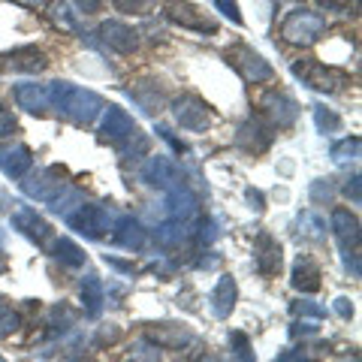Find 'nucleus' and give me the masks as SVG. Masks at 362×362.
<instances>
[{"label":"nucleus","mask_w":362,"mask_h":362,"mask_svg":"<svg viewBox=\"0 0 362 362\" xmlns=\"http://www.w3.org/2000/svg\"><path fill=\"white\" fill-rule=\"evenodd\" d=\"M52 90V106L61 109L66 118H73L76 124H90L100 112H103V100H100L94 90L85 88H73L70 82H49Z\"/></svg>","instance_id":"nucleus-1"},{"label":"nucleus","mask_w":362,"mask_h":362,"mask_svg":"<svg viewBox=\"0 0 362 362\" xmlns=\"http://www.w3.org/2000/svg\"><path fill=\"white\" fill-rule=\"evenodd\" d=\"M326 30V21L311 13V9H293L281 25V37L293 45H311L320 40V33Z\"/></svg>","instance_id":"nucleus-2"},{"label":"nucleus","mask_w":362,"mask_h":362,"mask_svg":"<svg viewBox=\"0 0 362 362\" xmlns=\"http://www.w3.org/2000/svg\"><path fill=\"white\" fill-rule=\"evenodd\" d=\"M226 61H230L235 70H239V76L245 78V82H251V85L269 82V78L275 76L272 73V64L259 52H254L251 45H233V49L226 52Z\"/></svg>","instance_id":"nucleus-3"},{"label":"nucleus","mask_w":362,"mask_h":362,"mask_svg":"<svg viewBox=\"0 0 362 362\" xmlns=\"http://www.w3.org/2000/svg\"><path fill=\"white\" fill-rule=\"evenodd\" d=\"M66 223H70V230L88 235V239H103L112 230V214L103 206H85V202H78L76 211H66Z\"/></svg>","instance_id":"nucleus-4"},{"label":"nucleus","mask_w":362,"mask_h":362,"mask_svg":"<svg viewBox=\"0 0 362 362\" xmlns=\"http://www.w3.org/2000/svg\"><path fill=\"white\" fill-rule=\"evenodd\" d=\"M64 187H66V173H64L61 166L40 169V173H33V175H28L25 181H21V190H25V197L40 199V202H52Z\"/></svg>","instance_id":"nucleus-5"},{"label":"nucleus","mask_w":362,"mask_h":362,"mask_svg":"<svg viewBox=\"0 0 362 362\" xmlns=\"http://www.w3.org/2000/svg\"><path fill=\"white\" fill-rule=\"evenodd\" d=\"M173 115H175V121H178L185 130L202 133V130L209 127V106L202 103L199 97H194V94L175 97V100H173Z\"/></svg>","instance_id":"nucleus-6"},{"label":"nucleus","mask_w":362,"mask_h":362,"mask_svg":"<svg viewBox=\"0 0 362 362\" xmlns=\"http://www.w3.org/2000/svg\"><path fill=\"white\" fill-rule=\"evenodd\" d=\"M163 16H166V21H173V25H181L187 30H199V33H206V30L211 33L214 28H218V21H214L211 16H206L194 4H178V0L163 6Z\"/></svg>","instance_id":"nucleus-7"},{"label":"nucleus","mask_w":362,"mask_h":362,"mask_svg":"<svg viewBox=\"0 0 362 362\" xmlns=\"http://www.w3.org/2000/svg\"><path fill=\"white\" fill-rule=\"evenodd\" d=\"M166 211H169V221L175 223H185V221H197L199 214V199L197 194L190 190L187 185H178L169 187V197H166Z\"/></svg>","instance_id":"nucleus-8"},{"label":"nucleus","mask_w":362,"mask_h":362,"mask_svg":"<svg viewBox=\"0 0 362 362\" xmlns=\"http://www.w3.org/2000/svg\"><path fill=\"white\" fill-rule=\"evenodd\" d=\"M33 166V157L30 148L21 142H6L0 145V173L9 175V178H25Z\"/></svg>","instance_id":"nucleus-9"},{"label":"nucleus","mask_w":362,"mask_h":362,"mask_svg":"<svg viewBox=\"0 0 362 362\" xmlns=\"http://www.w3.org/2000/svg\"><path fill=\"white\" fill-rule=\"evenodd\" d=\"M142 181L151 187H160V190H169L178 185V173H175V163L169 160L163 154H154L148 160L142 163Z\"/></svg>","instance_id":"nucleus-10"},{"label":"nucleus","mask_w":362,"mask_h":362,"mask_svg":"<svg viewBox=\"0 0 362 362\" xmlns=\"http://www.w3.org/2000/svg\"><path fill=\"white\" fill-rule=\"evenodd\" d=\"M293 73L302 76L314 90H326V94H332V90H338L344 85V78L338 76L335 70H329V66H323V64H314V61L296 64V66H293Z\"/></svg>","instance_id":"nucleus-11"},{"label":"nucleus","mask_w":362,"mask_h":362,"mask_svg":"<svg viewBox=\"0 0 362 362\" xmlns=\"http://www.w3.org/2000/svg\"><path fill=\"white\" fill-rule=\"evenodd\" d=\"M100 40H103L109 49H115L118 54H130V52H136V45H139V33L130 25H124V21H103V25H100Z\"/></svg>","instance_id":"nucleus-12"},{"label":"nucleus","mask_w":362,"mask_h":362,"mask_svg":"<svg viewBox=\"0 0 362 362\" xmlns=\"http://www.w3.org/2000/svg\"><path fill=\"white\" fill-rule=\"evenodd\" d=\"M281 245H278V239H272L269 233H259L257 235V245H254V263H257V272L259 275H266V278H272V275H278L281 272Z\"/></svg>","instance_id":"nucleus-13"},{"label":"nucleus","mask_w":362,"mask_h":362,"mask_svg":"<svg viewBox=\"0 0 362 362\" xmlns=\"http://www.w3.org/2000/svg\"><path fill=\"white\" fill-rule=\"evenodd\" d=\"M332 233H335V239L338 245H341V251H359V218L354 211H347V209H335L332 211Z\"/></svg>","instance_id":"nucleus-14"},{"label":"nucleus","mask_w":362,"mask_h":362,"mask_svg":"<svg viewBox=\"0 0 362 362\" xmlns=\"http://www.w3.org/2000/svg\"><path fill=\"white\" fill-rule=\"evenodd\" d=\"M100 130H103V136H106L109 142L124 145L136 133V121L121 106H109L106 115H103V127H100Z\"/></svg>","instance_id":"nucleus-15"},{"label":"nucleus","mask_w":362,"mask_h":362,"mask_svg":"<svg viewBox=\"0 0 362 362\" xmlns=\"http://www.w3.org/2000/svg\"><path fill=\"white\" fill-rule=\"evenodd\" d=\"M148 338L157 347H166V350H181V347L194 344V335H190L187 326H181V323H151Z\"/></svg>","instance_id":"nucleus-16"},{"label":"nucleus","mask_w":362,"mask_h":362,"mask_svg":"<svg viewBox=\"0 0 362 362\" xmlns=\"http://www.w3.org/2000/svg\"><path fill=\"white\" fill-rule=\"evenodd\" d=\"M16 100H18L21 109L33 112V115H40V112H49L52 109V90H49V85L21 82L16 88Z\"/></svg>","instance_id":"nucleus-17"},{"label":"nucleus","mask_w":362,"mask_h":362,"mask_svg":"<svg viewBox=\"0 0 362 362\" xmlns=\"http://www.w3.org/2000/svg\"><path fill=\"white\" fill-rule=\"evenodd\" d=\"M235 299H239V287H235V278H233V275H221V281L214 284L211 296H209L211 314L221 317V320H223V317H230L233 308H235Z\"/></svg>","instance_id":"nucleus-18"},{"label":"nucleus","mask_w":362,"mask_h":362,"mask_svg":"<svg viewBox=\"0 0 362 362\" xmlns=\"http://www.w3.org/2000/svg\"><path fill=\"white\" fill-rule=\"evenodd\" d=\"M13 226L18 233H25L30 242H37V245H45L52 239V226L45 223L42 218L33 209H21V211H16L13 214Z\"/></svg>","instance_id":"nucleus-19"},{"label":"nucleus","mask_w":362,"mask_h":362,"mask_svg":"<svg viewBox=\"0 0 362 362\" xmlns=\"http://www.w3.org/2000/svg\"><path fill=\"white\" fill-rule=\"evenodd\" d=\"M6 66L13 73H42L49 66V61H45V54L37 45H21V49L6 54Z\"/></svg>","instance_id":"nucleus-20"},{"label":"nucleus","mask_w":362,"mask_h":362,"mask_svg":"<svg viewBox=\"0 0 362 362\" xmlns=\"http://www.w3.org/2000/svg\"><path fill=\"white\" fill-rule=\"evenodd\" d=\"M112 230H115V233H112V239H115L121 247H127V251H142L145 242H148V235H145L142 223L127 218V214L112 223Z\"/></svg>","instance_id":"nucleus-21"},{"label":"nucleus","mask_w":362,"mask_h":362,"mask_svg":"<svg viewBox=\"0 0 362 362\" xmlns=\"http://www.w3.org/2000/svg\"><path fill=\"white\" fill-rule=\"evenodd\" d=\"M235 142L242 145L245 151H266L269 148V142H272V133H269V127L259 118H251V121H245L242 127H239V133H235Z\"/></svg>","instance_id":"nucleus-22"},{"label":"nucleus","mask_w":362,"mask_h":362,"mask_svg":"<svg viewBox=\"0 0 362 362\" xmlns=\"http://www.w3.org/2000/svg\"><path fill=\"white\" fill-rule=\"evenodd\" d=\"M263 106H266V115L272 118V124H278V127H290L299 115L296 100H290L287 94H269L263 100Z\"/></svg>","instance_id":"nucleus-23"},{"label":"nucleus","mask_w":362,"mask_h":362,"mask_svg":"<svg viewBox=\"0 0 362 362\" xmlns=\"http://www.w3.org/2000/svg\"><path fill=\"white\" fill-rule=\"evenodd\" d=\"M290 284L296 287L299 293H317L320 290V266H317L311 257H299L296 266H293Z\"/></svg>","instance_id":"nucleus-24"},{"label":"nucleus","mask_w":362,"mask_h":362,"mask_svg":"<svg viewBox=\"0 0 362 362\" xmlns=\"http://www.w3.org/2000/svg\"><path fill=\"white\" fill-rule=\"evenodd\" d=\"M82 305L88 317H97L103 311V284H100L97 275H88L82 281Z\"/></svg>","instance_id":"nucleus-25"},{"label":"nucleus","mask_w":362,"mask_h":362,"mask_svg":"<svg viewBox=\"0 0 362 362\" xmlns=\"http://www.w3.org/2000/svg\"><path fill=\"white\" fill-rule=\"evenodd\" d=\"M49 16H52V21H54V25H58V28L70 30V33H78V37H88V33L82 30V25H78L76 13H73V9L64 4V0H54V4L49 6Z\"/></svg>","instance_id":"nucleus-26"},{"label":"nucleus","mask_w":362,"mask_h":362,"mask_svg":"<svg viewBox=\"0 0 362 362\" xmlns=\"http://www.w3.org/2000/svg\"><path fill=\"white\" fill-rule=\"evenodd\" d=\"M296 226H299V235H302V239L320 242L323 235H326V223H323L320 214H314V211H302L299 221H296Z\"/></svg>","instance_id":"nucleus-27"},{"label":"nucleus","mask_w":362,"mask_h":362,"mask_svg":"<svg viewBox=\"0 0 362 362\" xmlns=\"http://www.w3.org/2000/svg\"><path fill=\"white\" fill-rule=\"evenodd\" d=\"M54 257H58L64 266H73V269L85 263V251L76 242H70V239H58V242H54Z\"/></svg>","instance_id":"nucleus-28"},{"label":"nucleus","mask_w":362,"mask_h":362,"mask_svg":"<svg viewBox=\"0 0 362 362\" xmlns=\"http://www.w3.org/2000/svg\"><path fill=\"white\" fill-rule=\"evenodd\" d=\"M359 145H362L359 136H347V139H341V142L332 145L329 154H332V160L341 163V166H344V163H354L356 157H359Z\"/></svg>","instance_id":"nucleus-29"},{"label":"nucleus","mask_w":362,"mask_h":362,"mask_svg":"<svg viewBox=\"0 0 362 362\" xmlns=\"http://www.w3.org/2000/svg\"><path fill=\"white\" fill-rule=\"evenodd\" d=\"M21 326V317L18 311L13 308V305H6L4 299H0V338H6V335H13L16 329Z\"/></svg>","instance_id":"nucleus-30"},{"label":"nucleus","mask_w":362,"mask_h":362,"mask_svg":"<svg viewBox=\"0 0 362 362\" xmlns=\"http://www.w3.org/2000/svg\"><path fill=\"white\" fill-rule=\"evenodd\" d=\"M127 362H160V347L151 344V341H139L130 347Z\"/></svg>","instance_id":"nucleus-31"},{"label":"nucleus","mask_w":362,"mask_h":362,"mask_svg":"<svg viewBox=\"0 0 362 362\" xmlns=\"http://www.w3.org/2000/svg\"><path fill=\"white\" fill-rule=\"evenodd\" d=\"M314 124H317V130L320 133H335L338 127H341V118H338L332 109H326V106H314Z\"/></svg>","instance_id":"nucleus-32"},{"label":"nucleus","mask_w":362,"mask_h":362,"mask_svg":"<svg viewBox=\"0 0 362 362\" xmlns=\"http://www.w3.org/2000/svg\"><path fill=\"white\" fill-rule=\"evenodd\" d=\"M230 344H233V356L235 362H257L254 350H251V341H247L245 332H230Z\"/></svg>","instance_id":"nucleus-33"},{"label":"nucleus","mask_w":362,"mask_h":362,"mask_svg":"<svg viewBox=\"0 0 362 362\" xmlns=\"http://www.w3.org/2000/svg\"><path fill=\"white\" fill-rule=\"evenodd\" d=\"M112 4H115V9L124 16H148L154 0H112Z\"/></svg>","instance_id":"nucleus-34"},{"label":"nucleus","mask_w":362,"mask_h":362,"mask_svg":"<svg viewBox=\"0 0 362 362\" xmlns=\"http://www.w3.org/2000/svg\"><path fill=\"white\" fill-rule=\"evenodd\" d=\"M76 320V314L66 308V305H58V308H52L49 314V326H52V332H64V329H70Z\"/></svg>","instance_id":"nucleus-35"},{"label":"nucleus","mask_w":362,"mask_h":362,"mask_svg":"<svg viewBox=\"0 0 362 362\" xmlns=\"http://www.w3.org/2000/svg\"><path fill=\"white\" fill-rule=\"evenodd\" d=\"M130 97H133L136 103H139L145 112H148V115H154V112H160V94H157V90H151V94H145L142 88H136V90H130Z\"/></svg>","instance_id":"nucleus-36"},{"label":"nucleus","mask_w":362,"mask_h":362,"mask_svg":"<svg viewBox=\"0 0 362 362\" xmlns=\"http://www.w3.org/2000/svg\"><path fill=\"white\" fill-rule=\"evenodd\" d=\"M293 314H296V317H308V320H323V317H326V308H320L317 302L299 299V302H293Z\"/></svg>","instance_id":"nucleus-37"},{"label":"nucleus","mask_w":362,"mask_h":362,"mask_svg":"<svg viewBox=\"0 0 362 362\" xmlns=\"http://www.w3.org/2000/svg\"><path fill=\"white\" fill-rule=\"evenodd\" d=\"M332 197H335V187H332V181L329 178H320V181H314L311 185V199L314 202H332Z\"/></svg>","instance_id":"nucleus-38"},{"label":"nucleus","mask_w":362,"mask_h":362,"mask_svg":"<svg viewBox=\"0 0 362 362\" xmlns=\"http://www.w3.org/2000/svg\"><path fill=\"white\" fill-rule=\"evenodd\" d=\"M326 13H338V16H347L350 9H356L359 6V0H317Z\"/></svg>","instance_id":"nucleus-39"},{"label":"nucleus","mask_w":362,"mask_h":362,"mask_svg":"<svg viewBox=\"0 0 362 362\" xmlns=\"http://www.w3.org/2000/svg\"><path fill=\"white\" fill-rule=\"evenodd\" d=\"M214 9H221V16H226L233 25H242V13H239V4L235 0H214Z\"/></svg>","instance_id":"nucleus-40"},{"label":"nucleus","mask_w":362,"mask_h":362,"mask_svg":"<svg viewBox=\"0 0 362 362\" xmlns=\"http://www.w3.org/2000/svg\"><path fill=\"white\" fill-rule=\"evenodd\" d=\"M118 335H121V332H118V326H103V329L97 332L94 344H97V347H103V344H115V341H118Z\"/></svg>","instance_id":"nucleus-41"},{"label":"nucleus","mask_w":362,"mask_h":362,"mask_svg":"<svg viewBox=\"0 0 362 362\" xmlns=\"http://www.w3.org/2000/svg\"><path fill=\"white\" fill-rule=\"evenodd\" d=\"M157 136H160V139H166L169 145H173V151H178V154H185L187 148H185V142H181V139H175V136H173V130H169V127H163V124H157Z\"/></svg>","instance_id":"nucleus-42"},{"label":"nucleus","mask_w":362,"mask_h":362,"mask_svg":"<svg viewBox=\"0 0 362 362\" xmlns=\"http://www.w3.org/2000/svg\"><path fill=\"white\" fill-rule=\"evenodd\" d=\"M290 335H293V338H308V335H317V326H314L311 320H305V317H302L299 323H293Z\"/></svg>","instance_id":"nucleus-43"},{"label":"nucleus","mask_w":362,"mask_h":362,"mask_svg":"<svg viewBox=\"0 0 362 362\" xmlns=\"http://www.w3.org/2000/svg\"><path fill=\"white\" fill-rule=\"evenodd\" d=\"M13 130H16V118H13V112L4 109V103H0V136L13 133Z\"/></svg>","instance_id":"nucleus-44"},{"label":"nucleus","mask_w":362,"mask_h":362,"mask_svg":"<svg viewBox=\"0 0 362 362\" xmlns=\"http://www.w3.org/2000/svg\"><path fill=\"white\" fill-rule=\"evenodd\" d=\"M332 308H335L338 317H344V320H350V317H354V305H350L347 296H338V299L332 302Z\"/></svg>","instance_id":"nucleus-45"},{"label":"nucleus","mask_w":362,"mask_h":362,"mask_svg":"<svg viewBox=\"0 0 362 362\" xmlns=\"http://www.w3.org/2000/svg\"><path fill=\"white\" fill-rule=\"evenodd\" d=\"M245 197H247V202H251V209H254V211H263V209H266V199H263V194H259L257 187H247V190H245Z\"/></svg>","instance_id":"nucleus-46"},{"label":"nucleus","mask_w":362,"mask_h":362,"mask_svg":"<svg viewBox=\"0 0 362 362\" xmlns=\"http://www.w3.org/2000/svg\"><path fill=\"white\" fill-rule=\"evenodd\" d=\"M344 194H347L350 199H354V202H359V199H362V190H359V175H354V178L347 181V185H344Z\"/></svg>","instance_id":"nucleus-47"},{"label":"nucleus","mask_w":362,"mask_h":362,"mask_svg":"<svg viewBox=\"0 0 362 362\" xmlns=\"http://www.w3.org/2000/svg\"><path fill=\"white\" fill-rule=\"evenodd\" d=\"M275 362H308V356H305L302 350H284V354H281Z\"/></svg>","instance_id":"nucleus-48"},{"label":"nucleus","mask_w":362,"mask_h":362,"mask_svg":"<svg viewBox=\"0 0 362 362\" xmlns=\"http://www.w3.org/2000/svg\"><path fill=\"white\" fill-rule=\"evenodd\" d=\"M106 263H109L112 269L124 272V275H130V272H133V266H130V263H124V259H118V257H109V254H106Z\"/></svg>","instance_id":"nucleus-49"},{"label":"nucleus","mask_w":362,"mask_h":362,"mask_svg":"<svg viewBox=\"0 0 362 362\" xmlns=\"http://www.w3.org/2000/svg\"><path fill=\"white\" fill-rule=\"evenodd\" d=\"M78 6H82L85 13H94V9L100 6V0H78Z\"/></svg>","instance_id":"nucleus-50"},{"label":"nucleus","mask_w":362,"mask_h":362,"mask_svg":"<svg viewBox=\"0 0 362 362\" xmlns=\"http://www.w3.org/2000/svg\"><path fill=\"white\" fill-rule=\"evenodd\" d=\"M197 362H223V359H221V356H214V354H206V350H202Z\"/></svg>","instance_id":"nucleus-51"},{"label":"nucleus","mask_w":362,"mask_h":362,"mask_svg":"<svg viewBox=\"0 0 362 362\" xmlns=\"http://www.w3.org/2000/svg\"><path fill=\"white\" fill-rule=\"evenodd\" d=\"M16 4H21V6H33V9H37V6H42V4H45V0H16Z\"/></svg>","instance_id":"nucleus-52"},{"label":"nucleus","mask_w":362,"mask_h":362,"mask_svg":"<svg viewBox=\"0 0 362 362\" xmlns=\"http://www.w3.org/2000/svg\"><path fill=\"white\" fill-rule=\"evenodd\" d=\"M0 362H6V359H4V356H0Z\"/></svg>","instance_id":"nucleus-53"}]
</instances>
